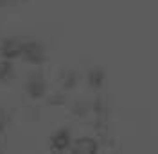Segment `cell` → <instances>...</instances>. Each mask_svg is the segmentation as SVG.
I'll return each instance as SVG.
<instances>
[{
  "mask_svg": "<svg viewBox=\"0 0 158 154\" xmlns=\"http://www.w3.org/2000/svg\"><path fill=\"white\" fill-rule=\"evenodd\" d=\"M99 151V144L94 138L83 136V138H76L70 144V152L74 154H95Z\"/></svg>",
  "mask_w": 158,
  "mask_h": 154,
  "instance_id": "obj_1",
  "label": "cell"
},
{
  "mask_svg": "<svg viewBox=\"0 0 158 154\" xmlns=\"http://www.w3.org/2000/svg\"><path fill=\"white\" fill-rule=\"evenodd\" d=\"M52 151H59V152H65V151H70V144H72V136L67 129H61L58 133L52 135Z\"/></svg>",
  "mask_w": 158,
  "mask_h": 154,
  "instance_id": "obj_2",
  "label": "cell"
}]
</instances>
